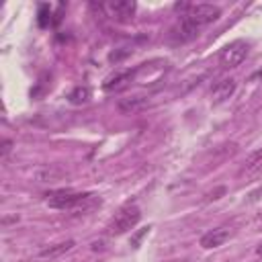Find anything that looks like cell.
<instances>
[{
	"label": "cell",
	"mask_w": 262,
	"mask_h": 262,
	"mask_svg": "<svg viewBox=\"0 0 262 262\" xmlns=\"http://www.w3.org/2000/svg\"><path fill=\"white\" fill-rule=\"evenodd\" d=\"M45 201L51 209L61 211H90L96 205H100V199H96L90 192H76L72 188H59L45 194Z\"/></svg>",
	"instance_id": "6da1fadb"
},
{
	"label": "cell",
	"mask_w": 262,
	"mask_h": 262,
	"mask_svg": "<svg viewBox=\"0 0 262 262\" xmlns=\"http://www.w3.org/2000/svg\"><path fill=\"white\" fill-rule=\"evenodd\" d=\"M12 139H2V145H0V158L2 160H6V156L10 154V149H12Z\"/></svg>",
	"instance_id": "2e32d148"
},
{
	"label": "cell",
	"mask_w": 262,
	"mask_h": 262,
	"mask_svg": "<svg viewBox=\"0 0 262 262\" xmlns=\"http://www.w3.org/2000/svg\"><path fill=\"white\" fill-rule=\"evenodd\" d=\"M231 235H233V231H231L229 227H217V229H211V231L203 233L199 244H201V248H205V250H213V248L223 246Z\"/></svg>",
	"instance_id": "52a82bcc"
},
{
	"label": "cell",
	"mask_w": 262,
	"mask_h": 262,
	"mask_svg": "<svg viewBox=\"0 0 262 262\" xmlns=\"http://www.w3.org/2000/svg\"><path fill=\"white\" fill-rule=\"evenodd\" d=\"M63 10H66V4L61 2V4L57 6V12L53 14V23H51V25H59V23H61V16H63Z\"/></svg>",
	"instance_id": "e0dca14e"
},
{
	"label": "cell",
	"mask_w": 262,
	"mask_h": 262,
	"mask_svg": "<svg viewBox=\"0 0 262 262\" xmlns=\"http://www.w3.org/2000/svg\"><path fill=\"white\" fill-rule=\"evenodd\" d=\"M137 72H139V68H133V70H121V72L111 74V76L102 82V90H104V92H121V90H125V88L135 80Z\"/></svg>",
	"instance_id": "5b68a950"
},
{
	"label": "cell",
	"mask_w": 262,
	"mask_h": 262,
	"mask_svg": "<svg viewBox=\"0 0 262 262\" xmlns=\"http://www.w3.org/2000/svg\"><path fill=\"white\" fill-rule=\"evenodd\" d=\"M223 192H225V186H219L217 190H213V192L207 194V201H215V199H219V194H223Z\"/></svg>",
	"instance_id": "ac0fdd59"
},
{
	"label": "cell",
	"mask_w": 262,
	"mask_h": 262,
	"mask_svg": "<svg viewBox=\"0 0 262 262\" xmlns=\"http://www.w3.org/2000/svg\"><path fill=\"white\" fill-rule=\"evenodd\" d=\"M104 10H108V16L125 23L129 18H133L135 10H137V4L133 0H117V2H108V4H102Z\"/></svg>",
	"instance_id": "8992f818"
},
{
	"label": "cell",
	"mask_w": 262,
	"mask_h": 262,
	"mask_svg": "<svg viewBox=\"0 0 262 262\" xmlns=\"http://www.w3.org/2000/svg\"><path fill=\"white\" fill-rule=\"evenodd\" d=\"M254 78H262V68H260V70H258V72L254 74Z\"/></svg>",
	"instance_id": "ffe728a7"
},
{
	"label": "cell",
	"mask_w": 262,
	"mask_h": 262,
	"mask_svg": "<svg viewBox=\"0 0 262 262\" xmlns=\"http://www.w3.org/2000/svg\"><path fill=\"white\" fill-rule=\"evenodd\" d=\"M149 104V100L145 96H131V98H123L119 100V111L123 113H135V111H141Z\"/></svg>",
	"instance_id": "30bf717a"
},
{
	"label": "cell",
	"mask_w": 262,
	"mask_h": 262,
	"mask_svg": "<svg viewBox=\"0 0 262 262\" xmlns=\"http://www.w3.org/2000/svg\"><path fill=\"white\" fill-rule=\"evenodd\" d=\"M76 246V242L74 239H66V242H59V244H53V246H47V248H43V250H39V258H57V256H61V254H66V252H70L72 248Z\"/></svg>",
	"instance_id": "9c48e42d"
},
{
	"label": "cell",
	"mask_w": 262,
	"mask_h": 262,
	"mask_svg": "<svg viewBox=\"0 0 262 262\" xmlns=\"http://www.w3.org/2000/svg\"><path fill=\"white\" fill-rule=\"evenodd\" d=\"M141 219V211L137 205H125L113 219L111 223L106 225V233L108 235H121V233H127L131 231Z\"/></svg>",
	"instance_id": "3957f363"
},
{
	"label": "cell",
	"mask_w": 262,
	"mask_h": 262,
	"mask_svg": "<svg viewBox=\"0 0 262 262\" xmlns=\"http://www.w3.org/2000/svg\"><path fill=\"white\" fill-rule=\"evenodd\" d=\"M233 92H235V80H233V78H225V80L217 82V84L211 88V98H213V102H223V100H227Z\"/></svg>",
	"instance_id": "ba28073f"
},
{
	"label": "cell",
	"mask_w": 262,
	"mask_h": 262,
	"mask_svg": "<svg viewBox=\"0 0 262 262\" xmlns=\"http://www.w3.org/2000/svg\"><path fill=\"white\" fill-rule=\"evenodd\" d=\"M51 23H53L51 6H49L47 2H41V4H39V10H37V25H39L41 29H45V27H49Z\"/></svg>",
	"instance_id": "4fadbf2b"
},
{
	"label": "cell",
	"mask_w": 262,
	"mask_h": 262,
	"mask_svg": "<svg viewBox=\"0 0 262 262\" xmlns=\"http://www.w3.org/2000/svg\"><path fill=\"white\" fill-rule=\"evenodd\" d=\"M90 96H92V90H90L88 86H76V88L68 94V100H70L72 104H84V102L90 100Z\"/></svg>",
	"instance_id": "7c38bea8"
},
{
	"label": "cell",
	"mask_w": 262,
	"mask_h": 262,
	"mask_svg": "<svg viewBox=\"0 0 262 262\" xmlns=\"http://www.w3.org/2000/svg\"><path fill=\"white\" fill-rule=\"evenodd\" d=\"M149 229H151L149 225H147V227H143V229H139V231H137V233H135V235L131 237V246H133V248H139L141 239H143V237H145V235L149 233Z\"/></svg>",
	"instance_id": "9a60e30c"
},
{
	"label": "cell",
	"mask_w": 262,
	"mask_h": 262,
	"mask_svg": "<svg viewBox=\"0 0 262 262\" xmlns=\"http://www.w3.org/2000/svg\"><path fill=\"white\" fill-rule=\"evenodd\" d=\"M129 53H131V49H123V51L115 49V51H111V53H108V61H111V63H119V61H121V59H125Z\"/></svg>",
	"instance_id": "5bb4252c"
},
{
	"label": "cell",
	"mask_w": 262,
	"mask_h": 262,
	"mask_svg": "<svg viewBox=\"0 0 262 262\" xmlns=\"http://www.w3.org/2000/svg\"><path fill=\"white\" fill-rule=\"evenodd\" d=\"M221 16V8L215 4H190L184 14H182V23L188 25L194 31H201L203 27L211 25L213 20H217Z\"/></svg>",
	"instance_id": "7a4b0ae2"
},
{
	"label": "cell",
	"mask_w": 262,
	"mask_h": 262,
	"mask_svg": "<svg viewBox=\"0 0 262 262\" xmlns=\"http://www.w3.org/2000/svg\"><path fill=\"white\" fill-rule=\"evenodd\" d=\"M248 51H250V43L244 41V39H235V41L227 43V45L219 51V63H221L223 68H237V66L246 59Z\"/></svg>",
	"instance_id": "277c9868"
},
{
	"label": "cell",
	"mask_w": 262,
	"mask_h": 262,
	"mask_svg": "<svg viewBox=\"0 0 262 262\" xmlns=\"http://www.w3.org/2000/svg\"><path fill=\"white\" fill-rule=\"evenodd\" d=\"M258 172H262V147L256 149L254 154H250L246 160V166H244V174H248V176H254Z\"/></svg>",
	"instance_id": "8fae6325"
},
{
	"label": "cell",
	"mask_w": 262,
	"mask_h": 262,
	"mask_svg": "<svg viewBox=\"0 0 262 262\" xmlns=\"http://www.w3.org/2000/svg\"><path fill=\"white\" fill-rule=\"evenodd\" d=\"M256 254H258V256H262V244H260V246L256 248Z\"/></svg>",
	"instance_id": "d6986e66"
}]
</instances>
